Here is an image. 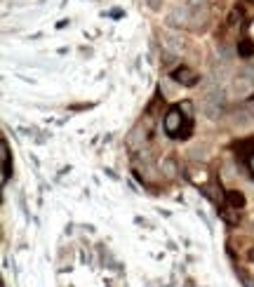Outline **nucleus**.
I'll return each mask as SVG.
<instances>
[{
	"instance_id": "f257e3e1",
	"label": "nucleus",
	"mask_w": 254,
	"mask_h": 287,
	"mask_svg": "<svg viewBox=\"0 0 254 287\" xmlns=\"http://www.w3.org/2000/svg\"><path fill=\"white\" fill-rule=\"evenodd\" d=\"M223 106H226V95H223L222 87H212L210 92L202 99V113L207 118H219L223 113Z\"/></svg>"
},
{
	"instance_id": "f03ea898",
	"label": "nucleus",
	"mask_w": 254,
	"mask_h": 287,
	"mask_svg": "<svg viewBox=\"0 0 254 287\" xmlns=\"http://www.w3.org/2000/svg\"><path fill=\"white\" fill-rule=\"evenodd\" d=\"M172 80L179 83L181 87H195L200 83V75L195 73L193 68H189V66H177V68L172 71Z\"/></svg>"
},
{
	"instance_id": "7ed1b4c3",
	"label": "nucleus",
	"mask_w": 254,
	"mask_h": 287,
	"mask_svg": "<svg viewBox=\"0 0 254 287\" xmlns=\"http://www.w3.org/2000/svg\"><path fill=\"white\" fill-rule=\"evenodd\" d=\"M181 108L179 106H174V108H169L167 111V116H165V132H167L172 139H177V134H179V129H181Z\"/></svg>"
},
{
	"instance_id": "20e7f679",
	"label": "nucleus",
	"mask_w": 254,
	"mask_h": 287,
	"mask_svg": "<svg viewBox=\"0 0 254 287\" xmlns=\"http://www.w3.org/2000/svg\"><path fill=\"white\" fill-rule=\"evenodd\" d=\"M0 156H2V184H7V179H10V146H7V139L2 137L0 139Z\"/></svg>"
},
{
	"instance_id": "39448f33",
	"label": "nucleus",
	"mask_w": 254,
	"mask_h": 287,
	"mask_svg": "<svg viewBox=\"0 0 254 287\" xmlns=\"http://www.w3.org/2000/svg\"><path fill=\"white\" fill-rule=\"evenodd\" d=\"M245 202H247V200H245V195L238 191V189H231V191H226V205H228L231 210H235V212H238V210H243Z\"/></svg>"
},
{
	"instance_id": "423d86ee",
	"label": "nucleus",
	"mask_w": 254,
	"mask_h": 287,
	"mask_svg": "<svg viewBox=\"0 0 254 287\" xmlns=\"http://www.w3.org/2000/svg\"><path fill=\"white\" fill-rule=\"evenodd\" d=\"M252 85H254V80H250V78H245V75L238 73V78L233 80V92H235V95H247V92L252 90Z\"/></svg>"
},
{
	"instance_id": "0eeeda50",
	"label": "nucleus",
	"mask_w": 254,
	"mask_h": 287,
	"mask_svg": "<svg viewBox=\"0 0 254 287\" xmlns=\"http://www.w3.org/2000/svg\"><path fill=\"white\" fill-rule=\"evenodd\" d=\"M238 57H243V59H252L254 57V40L243 38V40L238 43Z\"/></svg>"
},
{
	"instance_id": "6e6552de",
	"label": "nucleus",
	"mask_w": 254,
	"mask_h": 287,
	"mask_svg": "<svg viewBox=\"0 0 254 287\" xmlns=\"http://www.w3.org/2000/svg\"><path fill=\"white\" fill-rule=\"evenodd\" d=\"M165 47H167L169 52H181V40L179 38H177V35H167V38H165Z\"/></svg>"
},
{
	"instance_id": "1a4fd4ad",
	"label": "nucleus",
	"mask_w": 254,
	"mask_h": 287,
	"mask_svg": "<svg viewBox=\"0 0 254 287\" xmlns=\"http://www.w3.org/2000/svg\"><path fill=\"white\" fill-rule=\"evenodd\" d=\"M190 158L193 160H205L207 158V149H205V146H195V149H190Z\"/></svg>"
},
{
	"instance_id": "9d476101",
	"label": "nucleus",
	"mask_w": 254,
	"mask_h": 287,
	"mask_svg": "<svg viewBox=\"0 0 254 287\" xmlns=\"http://www.w3.org/2000/svg\"><path fill=\"white\" fill-rule=\"evenodd\" d=\"M162 170H165L167 177H174V160H165L162 162Z\"/></svg>"
},
{
	"instance_id": "9b49d317",
	"label": "nucleus",
	"mask_w": 254,
	"mask_h": 287,
	"mask_svg": "<svg viewBox=\"0 0 254 287\" xmlns=\"http://www.w3.org/2000/svg\"><path fill=\"white\" fill-rule=\"evenodd\" d=\"M240 75H245V78H250V80H254V66H245L243 71H240Z\"/></svg>"
},
{
	"instance_id": "f8f14e48",
	"label": "nucleus",
	"mask_w": 254,
	"mask_h": 287,
	"mask_svg": "<svg viewBox=\"0 0 254 287\" xmlns=\"http://www.w3.org/2000/svg\"><path fill=\"white\" fill-rule=\"evenodd\" d=\"M247 167H250V172L254 174V153L250 156V158H247Z\"/></svg>"
},
{
	"instance_id": "ddd939ff",
	"label": "nucleus",
	"mask_w": 254,
	"mask_h": 287,
	"mask_svg": "<svg viewBox=\"0 0 254 287\" xmlns=\"http://www.w3.org/2000/svg\"><path fill=\"white\" fill-rule=\"evenodd\" d=\"M247 256H250V261H254V250H250V255Z\"/></svg>"
},
{
	"instance_id": "4468645a",
	"label": "nucleus",
	"mask_w": 254,
	"mask_h": 287,
	"mask_svg": "<svg viewBox=\"0 0 254 287\" xmlns=\"http://www.w3.org/2000/svg\"><path fill=\"white\" fill-rule=\"evenodd\" d=\"M247 2H254V0H247Z\"/></svg>"
}]
</instances>
